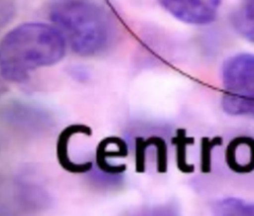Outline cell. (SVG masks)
<instances>
[{
  "mask_svg": "<svg viewBox=\"0 0 254 216\" xmlns=\"http://www.w3.org/2000/svg\"><path fill=\"white\" fill-rule=\"evenodd\" d=\"M232 26L243 39L254 43V0H240L232 14Z\"/></svg>",
  "mask_w": 254,
  "mask_h": 216,
  "instance_id": "8992f818",
  "label": "cell"
},
{
  "mask_svg": "<svg viewBox=\"0 0 254 216\" xmlns=\"http://www.w3.org/2000/svg\"><path fill=\"white\" fill-rule=\"evenodd\" d=\"M67 46L54 25L25 22L15 27L3 36L0 46L2 77L13 83L24 82L32 71L62 61Z\"/></svg>",
  "mask_w": 254,
  "mask_h": 216,
  "instance_id": "6da1fadb",
  "label": "cell"
},
{
  "mask_svg": "<svg viewBox=\"0 0 254 216\" xmlns=\"http://www.w3.org/2000/svg\"><path fill=\"white\" fill-rule=\"evenodd\" d=\"M48 17L78 55H99L115 40L114 19L96 0H52Z\"/></svg>",
  "mask_w": 254,
  "mask_h": 216,
  "instance_id": "7a4b0ae2",
  "label": "cell"
},
{
  "mask_svg": "<svg viewBox=\"0 0 254 216\" xmlns=\"http://www.w3.org/2000/svg\"><path fill=\"white\" fill-rule=\"evenodd\" d=\"M213 216H254V202L237 197L219 199L213 206Z\"/></svg>",
  "mask_w": 254,
  "mask_h": 216,
  "instance_id": "52a82bcc",
  "label": "cell"
},
{
  "mask_svg": "<svg viewBox=\"0 0 254 216\" xmlns=\"http://www.w3.org/2000/svg\"><path fill=\"white\" fill-rule=\"evenodd\" d=\"M228 166L238 173L254 169V140L241 137L233 140L227 148Z\"/></svg>",
  "mask_w": 254,
  "mask_h": 216,
  "instance_id": "5b68a950",
  "label": "cell"
},
{
  "mask_svg": "<svg viewBox=\"0 0 254 216\" xmlns=\"http://www.w3.org/2000/svg\"><path fill=\"white\" fill-rule=\"evenodd\" d=\"M221 79V106L230 116L254 118V54L240 53L226 59Z\"/></svg>",
  "mask_w": 254,
  "mask_h": 216,
  "instance_id": "3957f363",
  "label": "cell"
},
{
  "mask_svg": "<svg viewBox=\"0 0 254 216\" xmlns=\"http://www.w3.org/2000/svg\"><path fill=\"white\" fill-rule=\"evenodd\" d=\"M126 216H180L177 208L173 205L164 204L140 208Z\"/></svg>",
  "mask_w": 254,
  "mask_h": 216,
  "instance_id": "ba28073f",
  "label": "cell"
},
{
  "mask_svg": "<svg viewBox=\"0 0 254 216\" xmlns=\"http://www.w3.org/2000/svg\"><path fill=\"white\" fill-rule=\"evenodd\" d=\"M171 16L189 25L204 26L217 17L221 0H159Z\"/></svg>",
  "mask_w": 254,
  "mask_h": 216,
  "instance_id": "277c9868",
  "label": "cell"
}]
</instances>
